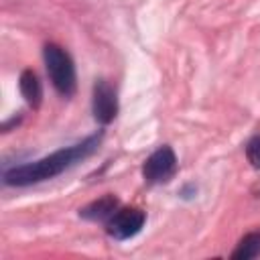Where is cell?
<instances>
[{
    "label": "cell",
    "instance_id": "6da1fadb",
    "mask_svg": "<svg viewBox=\"0 0 260 260\" xmlns=\"http://www.w3.org/2000/svg\"><path fill=\"white\" fill-rule=\"evenodd\" d=\"M100 142H102V134H91V136L83 138L81 142L59 148V150H55V152H51L39 160L18 165V167L4 173V185L28 187V185H35L41 181H49V179L61 175L63 171L71 169L79 160L87 158L89 154H93L100 148Z\"/></svg>",
    "mask_w": 260,
    "mask_h": 260
},
{
    "label": "cell",
    "instance_id": "9c48e42d",
    "mask_svg": "<svg viewBox=\"0 0 260 260\" xmlns=\"http://www.w3.org/2000/svg\"><path fill=\"white\" fill-rule=\"evenodd\" d=\"M246 158L254 169H260V134L250 138L246 144Z\"/></svg>",
    "mask_w": 260,
    "mask_h": 260
},
{
    "label": "cell",
    "instance_id": "5b68a950",
    "mask_svg": "<svg viewBox=\"0 0 260 260\" xmlns=\"http://www.w3.org/2000/svg\"><path fill=\"white\" fill-rule=\"evenodd\" d=\"M91 112H93V118L104 126L114 122V118L118 116V95H116V89L106 79H98L93 83Z\"/></svg>",
    "mask_w": 260,
    "mask_h": 260
},
{
    "label": "cell",
    "instance_id": "7a4b0ae2",
    "mask_svg": "<svg viewBox=\"0 0 260 260\" xmlns=\"http://www.w3.org/2000/svg\"><path fill=\"white\" fill-rule=\"evenodd\" d=\"M43 59H45L47 75L53 87L57 89V93L63 98H71L77 89V75L71 55L63 47L55 43H47L43 49Z\"/></svg>",
    "mask_w": 260,
    "mask_h": 260
},
{
    "label": "cell",
    "instance_id": "ba28073f",
    "mask_svg": "<svg viewBox=\"0 0 260 260\" xmlns=\"http://www.w3.org/2000/svg\"><path fill=\"white\" fill-rule=\"evenodd\" d=\"M260 256V232H250L246 234L236 250L232 252V258L234 260H252V258H258Z\"/></svg>",
    "mask_w": 260,
    "mask_h": 260
},
{
    "label": "cell",
    "instance_id": "277c9868",
    "mask_svg": "<svg viewBox=\"0 0 260 260\" xmlns=\"http://www.w3.org/2000/svg\"><path fill=\"white\" fill-rule=\"evenodd\" d=\"M144 221H146V215H144L142 209H138V207H122L106 221V232L114 240L122 242V240L134 238L142 230Z\"/></svg>",
    "mask_w": 260,
    "mask_h": 260
},
{
    "label": "cell",
    "instance_id": "3957f363",
    "mask_svg": "<svg viewBox=\"0 0 260 260\" xmlns=\"http://www.w3.org/2000/svg\"><path fill=\"white\" fill-rule=\"evenodd\" d=\"M175 173H177V154L169 144L158 146L142 162V177L150 185L167 183L175 177Z\"/></svg>",
    "mask_w": 260,
    "mask_h": 260
},
{
    "label": "cell",
    "instance_id": "8992f818",
    "mask_svg": "<svg viewBox=\"0 0 260 260\" xmlns=\"http://www.w3.org/2000/svg\"><path fill=\"white\" fill-rule=\"evenodd\" d=\"M118 205H120L118 197L112 195V193H108V195L91 201L83 209H79V215L83 219H89V221H108L118 211Z\"/></svg>",
    "mask_w": 260,
    "mask_h": 260
},
{
    "label": "cell",
    "instance_id": "52a82bcc",
    "mask_svg": "<svg viewBox=\"0 0 260 260\" xmlns=\"http://www.w3.org/2000/svg\"><path fill=\"white\" fill-rule=\"evenodd\" d=\"M18 87H20V93H22L24 102H26L30 108L37 110V108L41 106V100H43V85H41L39 75H37L32 69H24V71L20 73Z\"/></svg>",
    "mask_w": 260,
    "mask_h": 260
}]
</instances>
